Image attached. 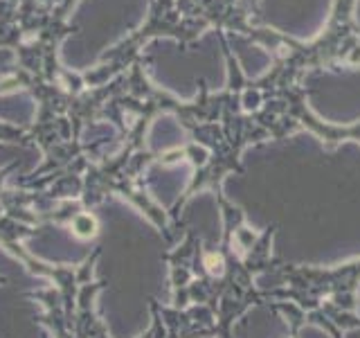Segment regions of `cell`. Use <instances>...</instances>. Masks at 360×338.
I'll return each mask as SVG.
<instances>
[{
    "instance_id": "cell-1",
    "label": "cell",
    "mask_w": 360,
    "mask_h": 338,
    "mask_svg": "<svg viewBox=\"0 0 360 338\" xmlns=\"http://www.w3.org/2000/svg\"><path fill=\"white\" fill-rule=\"evenodd\" d=\"M72 232L88 239V237H93L97 232V223H95V219H90L88 214H84V217H77L72 221Z\"/></svg>"
}]
</instances>
